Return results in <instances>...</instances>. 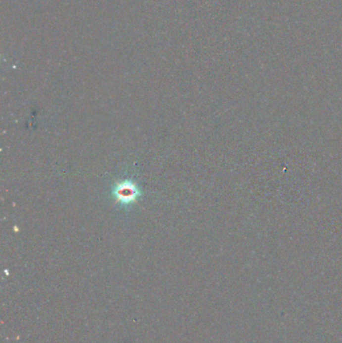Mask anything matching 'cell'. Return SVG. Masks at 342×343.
<instances>
[{
  "label": "cell",
  "instance_id": "1",
  "mask_svg": "<svg viewBox=\"0 0 342 343\" xmlns=\"http://www.w3.org/2000/svg\"><path fill=\"white\" fill-rule=\"evenodd\" d=\"M113 196H115L117 202L123 205H129L137 200L140 196V191L135 183L126 180L116 185L115 189H113Z\"/></svg>",
  "mask_w": 342,
  "mask_h": 343
}]
</instances>
